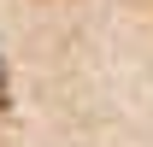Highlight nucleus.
I'll use <instances>...</instances> for the list:
<instances>
[{
    "label": "nucleus",
    "instance_id": "nucleus-1",
    "mask_svg": "<svg viewBox=\"0 0 153 147\" xmlns=\"http://www.w3.org/2000/svg\"><path fill=\"white\" fill-rule=\"evenodd\" d=\"M0 100H6V65H0Z\"/></svg>",
    "mask_w": 153,
    "mask_h": 147
}]
</instances>
